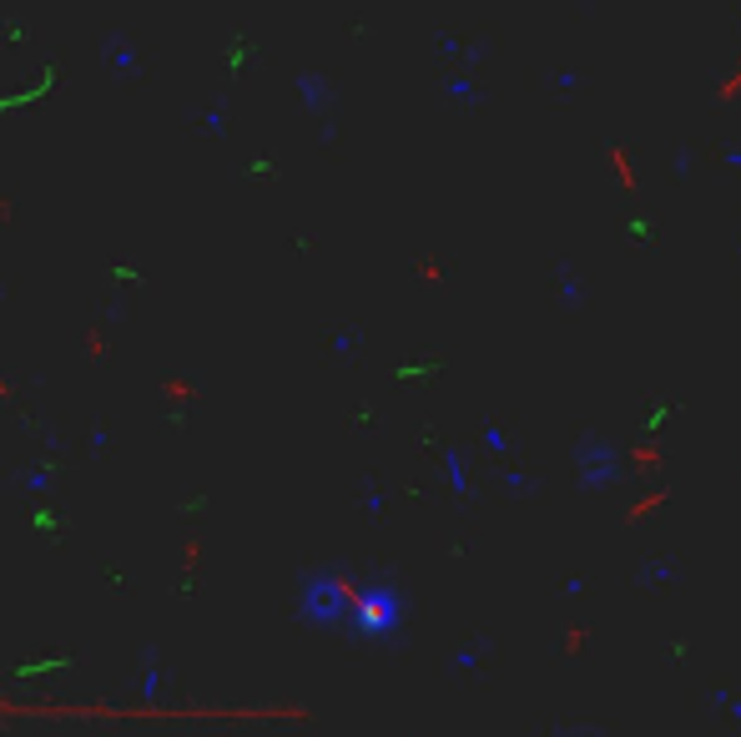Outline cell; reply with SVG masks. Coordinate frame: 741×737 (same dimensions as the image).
<instances>
[]
</instances>
